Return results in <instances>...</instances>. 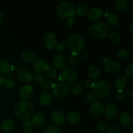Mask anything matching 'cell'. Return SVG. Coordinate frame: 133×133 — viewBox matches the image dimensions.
<instances>
[{
    "label": "cell",
    "instance_id": "1",
    "mask_svg": "<svg viewBox=\"0 0 133 133\" xmlns=\"http://www.w3.org/2000/svg\"><path fill=\"white\" fill-rule=\"evenodd\" d=\"M14 114L17 118L21 120H27L33 116V106L27 101H20L16 105Z\"/></svg>",
    "mask_w": 133,
    "mask_h": 133
},
{
    "label": "cell",
    "instance_id": "2",
    "mask_svg": "<svg viewBox=\"0 0 133 133\" xmlns=\"http://www.w3.org/2000/svg\"><path fill=\"white\" fill-rule=\"evenodd\" d=\"M67 46L72 53H80L85 47V41L80 35L77 34H71L67 38Z\"/></svg>",
    "mask_w": 133,
    "mask_h": 133
},
{
    "label": "cell",
    "instance_id": "3",
    "mask_svg": "<svg viewBox=\"0 0 133 133\" xmlns=\"http://www.w3.org/2000/svg\"><path fill=\"white\" fill-rule=\"evenodd\" d=\"M89 32L94 38L103 39L109 35L110 28L105 23L97 22L90 27Z\"/></svg>",
    "mask_w": 133,
    "mask_h": 133
},
{
    "label": "cell",
    "instance_id": "4",
    "mask_svg": "<svg viewBox=\"0 0 133 133\" xmlns=\"http://www.w3.org/2000/svg\"><path fill=\"white\" fill-rule=\"evenodd\" d=\"M57 16L61 19L71 18L75 14V8L70 2H63L58 5L57 9Z\"/></svg>",
    "mask_w": 133,
    "mask_h": 133
},
{
    "label": "cell",
    "instance_id": "5",
    "mask_svg": "<svg viewBox=\"0 0 133 133\" xmlns=\"http://www.w3.org/2000/svg\"><path fill=\"white\" fill-rule=\"evenodd\" d=\"M92 88L95 94L99 97H107L110 91V87L109 83L103 80L94 83Z\"/></svg>",
    "mask_w": 133,
    "mask_h": 133
},
{
    "label": "cell",
    "instance_id": "6",
    "mask_svg": "<svg viewBox=\"0 0 133 133\" xmlns=\"http://www.w3.org/2000/svg\"><path fill=\"white\" fill-rule=\"evenodd\" d=\"M59 79L66 84H74L77 79V74L74 69L66 68L61 71L59 75Z\"/></svg>",
    "mask_w": 133,
    "mask_h": 133
},
{
    "label": "cell",
    "instance_id": "7",
    "mask_svg": "<svg viewBox=\"0 0 133 133\" xmlns=\"http://www.w3.org/2000/svg\"><path fill=\"white\" fill-rule=\"evenodd\" d=\"M68 87L67 85L62 83L53 84L51 87V95L57 99H62L68 94Z\"/></svg>",
    "mask_w": 133,
    "mask_h": 133
},
{
    "label": "cell",
    "instance_id": "8",
    "mask_svg": "<svg viewBox=\"0 0 133 133\" xmlns=\"http://www.w3.org/2000/svg\"><path fill=\"white\" fill-rule=\"evenodd\" d=\"M17 75L19 80L23 83L28 84L33 80V74L27 68L22 67L19 68L17 71Z\"/></svg>",
    "mask_w": 133,
    "mask_h": 133
},
{
    "label": "cell",
    "instance_id": "9",
    "mask_svg": "<svg viewBox=\"0 0 133 133\" xmlns=\"http://www.w3.org/2000/svg\"><path fill=\"white\" fill-rule=\"evenodd\" d=\"M103 68L108 74H114L119 71L121 65L115 61H105L103 64Z\"/></svg>",
    "mask_w": 133,
    "mask_h": 133
},
{
    "label": "cell",
    "instance_id": "10",
    "mask_svg": "<svg viewBox=\"0 0 133 133\" xmlns=\"http://www.w3.org/2000/svg\"><path fill=\"white\" fill-rule=\"evenodd\" d=\"M44 42L45 46L49 50H51L55 48L57 44V37L55 34L53 32H48L44 38Z\"/></svg>",
    "mask_w": 133,
    "mask_h": 133
},
{
    "label": "cell",
    "instance_id": "11",
    "mask_svg": "<svg viewBox=\"0 0 133 133\" xmlns=\"http://www.w3.org/2000/svg\"><path fill=\"white\" fill-rule=\"evenodd\" d=\"M104 105L100 101H96L90 107L89 112L92 116L98 117L104 112Z\"/></svg>",
    "mask_w": 133,
    "mask_h": 133
},
{
    "label": "cell",
    "instance_id": "12",
    "mask_svg": "<svg viewBox=\"0 0 133 133\" xmlns=\"http://www.w3.org/2000/svg\"><path fill=\"white\" fill-rule=\"evenodd\" d=\"M33 92L34 90L32 86L29 84H25L19 89V96L20 99L23 101L27 100L32 96Z\"/></svg>",
    "mask_w": 133,
    "mask_h": 133
},
{
    "label": "cell",
    "instance_id": "13",
    "mask_svg": "<svg viewBox=\"0 0 133 133\" xmlns=\"http://www.w3.org/2000/svg\"><path fill=\"white\" fill-rule=\"evenodd\" d=\"M103 14L102 9L98 6H94L88 12V18L91 22H96Z\"/></svg>",
    "mask_w": 133,
    "mask_h": 133
},
{
    "label": "cell",
    "instance_id": "14",
    "mask_svg": "<svg viewBox=\"0 0 133 133\" xmlns=\"http://www.w3.org/2000/svg\"><path fill=\"white\" fill-rule=\"evenodd\" d=\"M49 66H48L46 61L43 58H37L34 61L32 64V68L36 71L38 73L45 71Z\"/></svg>",
    "mask_w": 133,
    "mask_h": 133
},
{
    "label": "cell",
    "instance_id": "15",
    "mask_svg": "<svg viewBox=\"0 0 133 133\" xmlns=\"http://www.w3.org/2000/svg\"><path fill=\"white\" fill-rule=\"evenodd\" d=\"M51 121L57 125H61L65 123V116L61 110H54L51 114Z\"/></svg>",
    "mask_w": 133,
    "mask_h": 133
},
{
    "label": "cell",
    "instance_id": "16",
    "mask_svg": "<svg viewBox=\"0 0 133 133\" xmlns=\"http://www.w3.org/2000/svg\"><path fill=\"white\" fill-rule=\"evenodd\" d=\"M119 122L124 128H129L132 124V118L129 113L122 112L119 118Z\"/></svg>",
    "mask_w": 133,
    "mask_h": 133
},
{
    "label": "cell",
    "instance_id": "17",
    "mask_svg": "<svg viewBox=\"0 0 133 133\" xmlns=\"http://www.w3.org/2000/svg\"><path fill=\"white\" fill-rule=\"evenodd\" d=\"M104 111H105L107 119L109 120L111 118H114L117 115V114H118V107L114 104L109 103L104 109Z\"/></svg>",
    "mask_w": 133,
    "mask_h": 133
},
{
    "label": "cell",
    "instance_id": "18",
    "mask_svg": "<svg viewBox=\"0 0 133 133\" xmlns=\"http://www.w3.org/2000/svg\"><path fill=\"white\" fill-rule=\"evenodd\" d=\"M52 99H53V96L51 94L48 92H44L40 95L39 103L42 106L46 107L51 103Z\"/></svg>",
    "mask_w": 133,
    "mask_h": 133
},
{
    "label": "cell",
    "instance_id": "19",
    "mask_svg": "<svg viewBox=\"0 0 133 133\" xmlns=\"http://www.w3.org/2000/svg\"><path fill=\"white\" fill-rule=\"evenodd\" d=\"M53 64L55 69H58V70L63 69L66 66V58L62 55L56 56L53 58Z\"/></svg>",
    "mask_w": 133,
    "mask_h": 133
},
{
    "label": "cell",
    "instance_id": "20",
    "mask_svg": "<svg viewBox=\"0 0 133 133\" xmlns=\"http://www.w3.org/2000/svg\"><path fill=\"white\" fill-rule=\"evenodd\" d=\"M128 84V79L124 75H120L114 81V86L118 90H123Z\"/></svg>",
    "mask_w": 133,
    "mask_h": 133
},
{
    "label": "cell",
    "instance_id": "21",
    "mask_svg": "<svg viewBox=\"0 0 133 133\" xmlns=\"http://www.w3.org/2000/svg\"><path fill=\"white\" fill-rule=\"evenodd\" d=\"M22 60L26 63H31L33 62L35 58V55L32 51L29 50V49H25L22 51V55H21Z\"/></svg>",
    "mask_w": 133,
    "mask_h": 133
},
{
    "label": "cell",
    "instance_id": "22",
    "mask_svg": "<svg viewBox=\"0 0 133 133\" xmlns=\"http://www.w3.org/2000/svg\"><path fill=\"white\" fill-rule=\"evenodd\" d=\"M15 127V122L11 118H6L3 122L1 125V129L6 132H10L14 129Z\"/></svg>",
    "mask_w": 133,
    "mask_h": 133
},
{
    "label": "cell",
    "instance_id": "23",
    "mask_svg": "<svg viewBox=\"0 0 133 133\" xmlns=\"http://www.w3.org/2000/svg\"><path fill=\"white\" fill-rule=\"evenodd\" d=\"M68 121L71 124H77L81 120V116L78 112L75 111L70 112L66 116Z\"/></svg>",
    "mask_w": 133,
    "mask_h": 133
},
{
    "label": "cell",
    "instance_id": "24",
    "mask_svg": "<svg viewBox=\"0 0 133 133\" xmlns=\"http://www.w3.org/2000/svg\"><path fill=\"white\" fill-rule=\"evenodd\" d=\"M12 66L10 62L6 60L0 61V73L4 75H7L11 72Z\"/></svg>",
    "mask_w": 133,
    "mask_h": 133
},
{
    "label": "cell",
    "instance_id": "25",
    "mask_svg": "<svg viewBox=\"0 0 133 133\" xmlns=\"http://www.w3.org/2000/svg\"><path fill=\"white\" fill-rule=\"evenodd\" d=\"M45 122V117L42 113H36L32 116L31 122L34 126H40Z\"/></svg>",
    "mask_w": 133,
    "mask_h": 133
},
{
    "label": "cell",
    "instance_id": "26",
    "mask_svg": "<svg viewBox=\"0 0 133 133\" xmlns=\"http://www.w3.org/2000/svg\"><path fill=\"white\" fill-rule=\"evenodd\" d=\"M106 20L108 24L110 25V26L114 27L119 23V17L116 13L109 12L106 16Z\"/></svg>",
    "mask_w": 133,
    "mask_h": 133
},
{
    "label": "cell",
    "instance_id": "27",
    "mask_svg": "<svg viewBox=\"0 0 133 133\" xmlns=\"http://www.w3.org/2000/svg\"><path fill=\"white\" fill-rule=\"evenodd\" d=\"M88 74L90 77L94 80H97L99 78L101 71L97 66H92L88 68Z\"/></svg>",
    "mask_w": 133,
    "mask_h": 133
},
{
    "label": "cell",
    "instance_id": "28",
    "mask_svg": "<svg viewBox=\"0 0 133 133\" xmlns=\"http://www.w3.org/2000/svg\"><path fill=\"white\" fill-rule=\"evenodd\" d=\"M129 3L127 0H118L116 2L115 7L117 11L119 12H124L127 10Z\"/></svg>",
    "mask_w": 133,
    "mask_h": 133
},
{
    "label": "cell",
    "instance_id": "29",
    "mask_svg": "<svg viewBox=\"0 0 133 133\" xmlns=\"http://www.w3.org/2000/svg\"><path fill=\"white\" fill-rule=\"evenodd\" d=\"M22 129L25 133H32L35 130V126L29 119L25 120L22 124Z\"/></svg>",
    "mask_w": 133,
    "mask_h": 133
},
{
    "label": "cell",
    "instance_id": "30",
    "mask_svg": "<svg viewBox=\"0 0 133 133\" xmlns=\"http://www.w3.org/2000/svg\"><path fill=\"white\" fill-rule=\"evenodd\" d=\"M75 12L79 16H85L88 14V9L87 5L81 4L76 6L75 9Z\"/></svg>",
    "mask_w": 133,
    "mask_h": 133
},
{
    "label": "cell",
    "instance_id": "31",
    "mask_svg": "<svg viewBox=\"0 0 133 133\" xmlns=\"http://www.w3.org/2000/svg\"><path fill=\"white\" fill-rule=\"evenodd\" d=\"M109 38L110 41L114 44H119L122 42V37L119 33L112 32L109 34Z\"/></svg>",
    "mask_w": 133,
    "mask_h": 133
},
{
    "label": "cell",
    "instance_id": "32",
    "mask_svg": "<svg viewBox=\"0 0 133 133\" xmlns=\"http://www.w3.org/2000/svg\"><path fill=\"white\" fill-rule=\"evenodd\" d=\"M70 92L74 95H79L83 92V86L79 83H75L71 87L70 89Z\"/></svg>",
    "mask_w": 133,
    "mask_h": 133
},
{
    "label": "cell",
    "instance_id": "33",
    "mask_svg": "<svg viewBox=\"0 0 133 133\" xmlns=\"http://www.w3.org/2000/svg\"><path fill=\"white\" fill-rule=\"evenodd\" d=\"M44 133H61V130L57 125L51 124L49 125L45 129Z\"/></svg>",
    "mask_w": 133,
    "mask_h": 133
},
{
    "label": "cell",
    "instance_id": "34",
    "mask_svg": "<svg viewBox=\"0 0 133 133\" xmlns=\"http://www.w3.org/2000/svg\"><path fill=\"white\" fill-rule=\"evenodd\" d=\"M118 58L121 60H127L129 58L130 53L129 51L126 49H119L117 53Z\"/></svg>",
    "mask_w": 133,
    "mask_h": 133
},
{
    "label": "cell",
    "instance_id": "35",
    "mask_svg": "<svg viewBox=\"0 0 133 133\" xmlns=\"http://www.w3.org/2000/svg\"><path fill=\"white\" fill-rule=\"evenodd\" d=\"M79 57L78 56L77 54H75V53H72L69 55L68 57V62L70 65L71 66H75L79 62Z\"/></svg>",
    "mask_w": 133,
    "mask_h": 133
},
{
    "label": "cell",
    "instance_id": "36",
    "mask_svg": "<svg viewBox=\"0 0 133 133\" xmlns=\"http://www.w3.org/2000/svg\"><path fill=\"white\" fill-rule=\"evenodd\" d=\"M45 72V75H46V76L48 77L49 78L55 77L57 75V74H58L57 70H56L55 68H53V67H49L48 70H47Z\"/></svg>",
    "mask_w": 133,
    "mask_h": 133
},
{
    "label": "cell",
    "instance_id": "37",
    "mask_svg": "<svg viewBox=\"0 0 133 133\" xmlns=\"http://www.w3.org/2000/svg\"><path fill=\"white\" fill-rule=\"evenodd\" d=\"M3 84L5 88H8V89H12L15 87V81L12 78L8 77L4 80Z\"/></svg>",
    "mask_w": 133,
    "mask_h": 133
},
{
    "label": "cell",
    "instance_id": "38",
    "mask_svg": "<svg viewBox=\"0 0 133 133\" xmlns=\"http://www.w3.org/2000/svg\"><path fill=\"white\" fill-rule=\"evenodd\" d=\"M133 64H131L128 65L127 67L125 69V77L127 78H129L130 79H133Z\"/></svg>",
    "mask_w": 133,
    "mask_h": 133
},
{
    "label": "cell",
    "instance_id": "39",
    "mask_svg": "<svg viewBox=\"0 0 133 133\" xmlns=\"http://www.w3.org/2000/svg\"><path fill=\"white\" fill-rule=\"evenodd\" d=\"M96 128L99 132H104L107 129V124L103 121H99L97 123Z\"/></svg>",
    "mask_w": 133,
    "mask_h": 133
},
{
    "label": "cell",
    "instance_id": "40",
    "mask_svg": "<svg viewBox=\"0 0 133 133\" xmlns=\"http://www.w3.org/2000/svg\"><path fill=\"white\" fill-rule=\"evenodd\" d=\"M33 79L36 83L39 84H41L45 81L44 75L42 74L41 73H37L36 74H35V76H33Z\"/></svg>",
    "mask_w": 133,
    "mask_h": 133
},
{
    "label": "cell",
    "instance_id": "41",
    "mask_svg": "<svg viewBox=\"0 0 133 133\" xmlns=\"http://www.w3.org/2000/svg\"><path fill=\"white\" fill-rule=\"evenodd\" d=\"M85 101L88 103H93L97 101V97L94 94L89 93L85 96Z\"/></svg>",
    "mask_w": 133,
    "mask_h": 133
},
{
    "label": "cell",
    "instance_id": "42",
    "mask_svg": "<svg viewBox=\"0 0 133 133\" xmlns=\"http://www.w3.org/2000/svg\"><path fill=\"white\" fill-rule=\"evenodd\" d=\"M67 44L65 42H60L57 45H56V50L58 53H64L67 49Z\"/></svg>",
    "mask_w": 133,
    "mask_h": 133
},
{
    "label": "cell",
    "instance_id": "43",
    "mask_svg": "<svg viewBox=\"0 0 133 133\" xmlns=\"http://www.w3.org/2000/svg\"><path fill=\"white\" fill-rule=\"evenodd\" d=\"M53 83L51 81L49 80H45L41 84H40V87L42 89H49V88H51V87L53 86Z\"/></svg>",
    "mask_w": 133,
    "mask_h": 133
},
{
    "label": "cell",
    "instance_id": "44",
    "mask_svg": "<svg viewBox=\"0 0 133 133\" xmlns=\"http://www.w3.org/2000/svg\"><path fill=\"white\" fill-rule=\"evenodd\" d=\"M107 133H122V131L116 125H112L108 128Z\"/></svg>",
    "mask_w": 133,
    "mask_h": 133
},
{
    "label": "cell",
    "instance_id": "45",
    "mask_svg": "<svg viewBox=\"0 0 133 133\" xmlns=\"http://www.w3.org/2000/svg\"><path fill=\"white\" fill-rule=\"evenodd\" d=\"M116 97L118 101H123L125 99V94L123 91L121 90H118L116 94Z\"/></svg>",
    "mask_w": 133,
    "mask_h": 133
},
{
    "label": "cell",
    "instance_id": "46",
    "mask_svg": "<svg viewBox=\"0 0 133 133\" xmlns=\"http://www.w3.org/2000/svg\"><path fill=\"white\" fill-rule=\"evenodd\" d=\"M74 24H75V19L73 17L69 18V19L66 22V26L70 28V27H72L74 25Z\"/></svg>",
    "mask_w": 133,
    "mask_h": 133
},
{
    "label": "cell",
    "instance_id": "47",
    "mask_svg": "<svg viewBox=\"0 0 133 133\" xmlns=\"http://www.w3.org/2000/svg\"><path fill=\"white\" fill-rule=\"evenodd\" d=\"M93 83H92L91 80H90V79H87V80H85V81H84V85L87 88H92Z\"/></svg>",
    "mask_w": 133,
    "mask_h": 133
},
{
    "label": "cell",
    "instance_id": "48",
    "mask_svg": "<svg viewBox=\"0 0 133 133\" xmlns=\"http://www.w3.org/2000/svg\"><path fill=\"white\" fill-rule=\"evenodd\" d=\"M4 80H5V79H4V77L1 74H0V87H1L2 84H3Z\"/></svg>",
    "mask_w": 133,
    "mask_h": 133
},
{
    "label": "cell",
    "instance_id": "49",
    "mask_svg": "<svg viewBox=\"0 0 133 133\" xmlns=\"http://www.w3.org/2000/svg\"><path fill=\"white\" fill-rule=\"evenodd\" d=\"M128 96L130 97V98H131V99H132L133 97V90H132V89L130 90L128 92Z\"/></svg>",
    "mask_w": 133,
    "mask_h": 133
},
{
    "label": "cell",
    "instance_id": "50",
    "mask_svg": "<svg viewBox=\"0 0 133 133\" xmlns=\"http://www.w3.org/2000/svg\"><path fill=\"white\" fill-rule=\"evenodd\" d=\"M101 58H103V59H106V58H107L108 55H107L106 54L103 53V54L101 55Z\"/></svg>",
    "mask_w": 133,
    "mask_h": 133
},
{
    "label": "cell",
    "instance_id": "51",
    "mask_svg": "<svg viewBox=\"0 0 133 133\" xmlns=\"http://www.w3.org/2000/svg\"><path fill=\"white\" fill-rule=\"evenodd\" d=\"M3 19V16L2 13H1V12H0V23H1V22H2Z\"/></svg>",
    "mask_w": 133,
    "mask_h": 133
},
{
    "label": "cell",
    "instance_id": "52",
    "mask_svg": "<svg viewBox=\"0 0 133 133\" xmlns=\"http://www.w3.org/2000/svg\"><path fill=\"white\" fill-rule=\"evenodd\" d=\"M132 131H133V127H132L131 129V133H132Z\"/></svg>",
    "mask_w": 133,
    "mask_h": 133
}]
</instances>
